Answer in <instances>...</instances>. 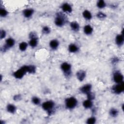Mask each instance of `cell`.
Segmentation results:
<instances>
[{"instance_id":"obj_1","label":"cell","mask_w":124,"mask_h":124,"mask_svg":"<svg viewBox=\"0 0 124 124\" xmlns=\"http://www.w3.org/2000/svg\"><path fill=\"white\" fill-rule=\"evenodd\" d=\"M67 22V18L61 12L56 14L54 19V23L58 27H63Z\"/></svg>"},{"instance_id":"obj_2","label":"cell","mask_w":124,"mask_h":124,"mask_svg":"<svg viewBox=\"0 0 124 124\" xmlns=\"http://www.w3.org/2000/svg\"><path fill=\"white\" fill-rule=\"evenodd\" d=\"M42 108L48 115H51L54 111L55 104L52 100L46 101L42 104Z\"/></svg>"},{"instance_id":"obj_3","label":"cell","mask_w":124,"mask_h":124,"mask_svg":"<svg viewBox=\"0 0 124 124\" xmlns=\"http://www.w3.org/2000/svg\"><path fill=\"white\" fill-rule=\"evenodd\" d=\"M78 104V100L73 96L69 97L65 99V107L68 109H74Z\"/></svg>"},{"instance_id":"obj_4","label":"cell","mask_w":124,"mask_h":124,"mask_svg":"<svg viewBox=\"0 0 124 124\" xmlns=\"http://www.w3.org/2000/svg\"><path fill=\"white\" fill-rule=\"evenodd\" d=\"M61 69L65 77H70L72 74V66L67 62H63L61 65Z\"/></svg>"},{"instance_id":"obj_5","label":"cell","mask_w":124,"mask_h":124,"mask_svg":"<svg viewBox=\"0 0 124 124\" xmlns=\"http://www.w3.org/2000/svg\"><path fill=\"white\" fill-rule=\"evenodd\" d=\"M27 73L28 72L26 65H23L16 71L14 72L13 75L14 78L16 79H21L25 76Z\"/></svg>"},{"instance_id":"obj_6","label":"cell","mask_w":124,"mask_h":124,"mask_svg":"<svg viewBox=\"0 0 124 124\" xmlns=\"http://www.w3.org/2000/svg\"><path fill=\"white\" fill-rule=\"evenodd\" d=\"M113 80L116 84L124 82V75L119 71H115L113 73Z\"/></svg>"},{"instance_id":"obj_7","label":"cell","mask_w":124,"mask_h":124,"mask_svg":"<svg viewBox=\"0 0 124 124\" xmlns=\"http://www.w3.org/2000/svg\"><path fill=\"white\" fill-rule=\"evenodd\" d=\"M15 40L12 37H9L5 40V43L4 45L1 48V51H5L10 48L13 47L15 44Z\"/></svg>"},{"instance_id":"obj_8","label":"cell","mask_w":124,"mask_h":124,"mask_svg":"<svg viewBox=\"0 0 124 124\" xmlns=\"http://www.w3.org/2000/svg\"><path fill=\"white\" fill-rule=\"evenodd\" d=\"M112 93L116 94H120L124 91V82L119 84H116L111 88Z\"/></svg>"},{"instance_id":"obj_9","label":"cell","mask_w":124,"mask_h":124,"mask_svg":"<svg viewBox=\"0 0 124 124\" xmlns=\"http://www.w3.org/2000/svg\"><path fill=\"white\" fill-rule=\"evenodd\" d=\"M61 8L63 13L66 14L71 13L73 11V8L72 6L70 4L67 2H65L62 4L61 6Z\"/></svg>"},{"instance_id":"obj_10","label":"cell","mask_w":124,"mask_h":124,"mask_svg":"<svg viewBox=\"0 0 124 124\" xmlns=\"http://www.w3.org/2000/svg\"><path fill=\"white\" fill-rule=\"evenodd\" d=\"M92 85L91 84H86L81 87L79 88V91L80 93L83 94H87L89 93L92 91Z\"/></svg>"},{"instance_id":"obj_11","label":"cell","mask_w":124,"mask_h":124,"mask_svg":"<svg viewBox=\"0 0 124 124\" xmlns=\"http://www.w3.org/2000/svg\"><path fill=\"white\" fill-rule=\"evenodd\" d=\"M115 42L117 46H122L124 43V34L121 33L117 34L115 38Z\"/></svg>"},{"instance_id":"obj_12","label":"cell","mask_w":124,"mask_h":124,"mask_svg":"<svg viewBox=\"0 0 124 124\" xmlns=\"http://www.w3.org/2000/svg\"><path fill=\"white\" fill-rule=\"evenodd\" d=\"M34 13V10L32 8H26L22 11L23 16L26 18H31Z\"/></svg>"},{"instance_id":"obj_13","label":"cell","mask_w":124,"mask_h":124,"mask_svg":"<svg viewBox=\"0 0 124 124\" xmlns=\"http://www.w3.org/2000/svg\"><path fill=\"white\" fill-rule=\"evenodd\" d=\"M86 73L83 70H80L76 73V77L79 81H83L86 78Z\"/></svg>"},{"instance_id":"obj_14","label":"cell","mask_w":124,"mask_h":124,"mask_svg":"<svg viewBox=\"0 0 124 124\" xmlns=\"http://www.w3.org/2000/svg\"><path fill=\"white\" fill-rule=\"evenodd\" d=\"M60 45L59 41L57 39H52L50 41L49 43V46L50 48L54 50H55L58 49Z\"/></svg>"},{"instance_id":"obj_15","label":"cell","mask_w":124,"mask_h":124,"mask_svg":"<svg viewBox=\"0 0 124 124\" xmlns=\"http://www.w3.org/2000/svg\"><path fill=\"white\" fill-rule=\"evenodd\" d=\"M70 27L72 31L74 32H78L79 31L80 26L78 23L76 21H73L70 23Z\"/></svg>"},{"instance_id":"obj_16","label":"cell","mask_w":124,"mask_h":124,"mask_svg":"<svg viewBox=\"0 0 124 124\" xmlns=\"http://www.w3.org/2000/svg\"><path fill=\"white\" fill-rule=\"evenodd\" d=\"M68 50L69 52L72 53H75L78 51L79 47L76 44L71 43L68 46Z\"/></svg>"},{"instance_id":"obj_17","label":"cell","mask_w":124,"mask_h":124,"mask_svg":"<svg viewBox=\"0 0 124 124\" xmlns=\"http://www.w3.org/2000/svg\"><path fill=\"white\" fill-rule=\"evenodd\" d=\"M82 106L85 109H91L93 107V100L87 99L83 101Z\"/></svg>"},{"instance_id":"obj_18","label":"cell","mask_w":124,"mask_h":124,"mask_svg":"<svg viewBox=\"0 0 124 124\" xmlns=\"http://www.w3.org/2000/svg\"><path fill=\"white\" fill-rule=\"evenodd\" d=\"M93 30L92 26L89 24L84 26L83 28V32L85 34L87 35H90L92 34L93 32Z\"/></svg>"},{"instance_id":"obj_19","label":"cell","mask_w":124,"mask_h":124,"mask_svg":"<svg viewBox=\"0 0 124 124\" xmlns=\"http://www.w3.org/2000/svg\"><path fill=\"white\" fill-rule=\"evenodd\" d=\"M6 110L9 113L13 114L16 112V107L13 104H9L6 106Z\"/></svg>"},{"instance_id":"obj_20","label":"cell","mask_w":124,"mask_h":124,"mask_svg":"<svg viewBox=\"0 0 124 124\" xmlns=\"http://www.w3.org/2000/svg\"><path fill=\"white\" fill-rule=\"evenodd\" d=\"M82 16L86 20H90L92 18V14L91 12L88 10H85L82 12Z\"/></svg>"},{"instance_id":"obj_21","label":"cell","mask_w":124,"mask_h":124,"mask_svg":"<svg viewBox=\"0 0 124 124\" xmlns=\"http://www.w3.org/2000/svg\"><path fill=\"white\" fill-rule=\"evenodd\" d=\"M38 44V38H34L30 39L28 45L32 48L36 47Z\"/></svg>"},{"instance_id":"obj_22","label":"cell","mask_w":124,"mask_h":124,"mask_svg":"<svg viewBox=\"0 0 124 124\" xmlns=\"http://www.w3.org/2000/svg\"><path fill=\"white\" fill-rule=\"evenodd\" d=\"M28 43H27L26 42H21L18 46V47H19V49L21 51H25L27 48H28Z\"/></svg>"},{"instance_id":"obj_23","label":"cell","mask_w":124,"mask_h":124,"mask_svg":"<svg viewBox=\"0 0 124 124\" xmlns=\"http://www.w3.org/2000/svg\"><path fill=\"white\" fill-rule=\"evenodd\" d=\"M109 115L112 117H116L118 116L119 114V111L116 108H111L109 111Z\"/></svg>"},{"instance_id":"obj_24","label":"cell","mask_w":124,"mask_h":124,"mask_svg":"<svg viewBox=\"0 0 124 124\" xmlns=\"http://www.w3.org/2000/svg\"><path fill=\"white\" fill-rule=\"evenodd\" d=\"M27 72L29 74H34L36 72V67L33 65H26Z\"/></svg>"},{"instance_id":"obj_25","label":"cell","mask_w":124,"mask_h":124,"mask_svg":"<svg viewBox=\"0 0 124 124\" xmlns=\"http://www.w3.org/2000/svg\"><path fill=\"white\" fill-rule=\"evenodd\" d=\"M106 3L103 0H99L96 3V6L99 9H103L106 6Z\"/></svg>"},{"instance_id":"obj_26","label":"cell","mask_w":124,"mask_h":124,"mask_svg":"<svg viewBox=\"0 0 124 124\" xmlns=\"http://www.w3.org/2000/svg\"><path fill=\"white\" fill-rule=\"evenodd\" d=\"M31 102L35 105H38L41 103V99L37 96H33L31 98Z\"/></svg>"},{"instance_id":"obj_27","label":"cell","mask_w":124,"mask_h":124,"mask_svg":"<svg viewBox=\"0 0 124 124\" xmlns=\"http://www.w3.org/2000/svg\"><path fill=\"white\" fill-rule=\"evenodd\" d=\"M8 14V11L4 8L2 7H0V16L2 17H6Z\"/></svg>"},{"instance_id":"obj_28","label":"cell","mask_w":124,"mask_h":124,"mask_svg":"<svg viewBox=\"0 0 124 124\" xmlns=\"http://www.w3.org/2000/svg\"><path fill=\"white\" fill-rule=\"evenodd\" d=\"M51 31V29L50 28L47 26H44L43 28H42V32L43 34H46V35H47Z\"/></svg>"},{"instance_id":"obj_29","label":"cell","mask_w":124,"mask_h":124,"mask_svg":"<svg viewBox=\"0 0 124 124\" xmlns=\"http://www.w3.org/2000/svg\"><path fill=\"white\" fill-rule=\"evenodd\" d=\"M96 119L94 117L92 116L88 118L87 119L86 123L87 124H94L96 123Z\"/></svg>"},{"instance_id":"obj_30","label":"cell","mask_w":124,"mask_h":124,"mask_svg":"<svg viewBox=\"0 0 124 124\" xmlns=\"http://www.w3.org/2000/svg\"><path fill=\"white\" fill-rule=\"evenodd\" d=\"M106 15L102 12H99L96 14V17L99 19H104L106 17Z\"/></svg>"},{"instance_id":"obj_31","label":"cell","mask_w":124,"mask_h":124,"mask_svg":"<svg viewBox=\"0 0 124 124\" xmlns=\"http://www.w3.org/2000/svg\"><path fill=\"white\" fill-rule=\"evenodd\" d=\"M86 95L87 97V99H90L91 100H93L95 98V94L93 93L92 91L89 93H87Z\"/></svg>"},{"instance_id":"obj_32","label":"cell","mask_w":124,"mask_h":124,"mask_svg":"<svg viewBox=\"0 0 124 124\" xmlns=\"http://www.w3.org/2000/svg\"><path fill=\"white\" fill-rule=\"evenodd\" d=\"M29 38L30 39H34V38H38L37 34L36 33V32H34V31H31L30 33L29 34Z\"/></svg>"},{"instance_id":"obj_33","label":"cell","mask_w":124,"mask_h":124,"mask_svg":"<svg viewBox=\"0 0 124 124\" xmlns=\"http://www.w3.org/2000/svg\"><path fill=\"white\" fill-rule=\"evenodd\" d=\"M6 35V32L5 30H1L0 32V39H2L5 37Z\"/></svg>"},{"instance_id":"obj_34","label":"cell","mask_w":124,"mask_h":124,"mask_svg":"<svg viewBox=\"0 0 124 124\" xmlns=\"http://www.w3.org/2000/svg\"><path fill=\"white\" fill-rule=\"evenodd\" d=\"M21 96L20 94H16L15 95L14 97V99L15 101H19L21 100Z\"/></svg>"},{"instance_id":"obj_35","label":"cell","mask_w":124,"mask_h":124,"mask_svg":"<svg viewBox=\"0 0 124 124\" xmlns=\"http://www.w3.org/2000/svg\"><path fill=\"white\" fill-rule=\"evenodd\" d=\"M119 61V60L117 58L115 57V58H112V63H116L117 62H118Z\"/></svg>"}]
</instances>
